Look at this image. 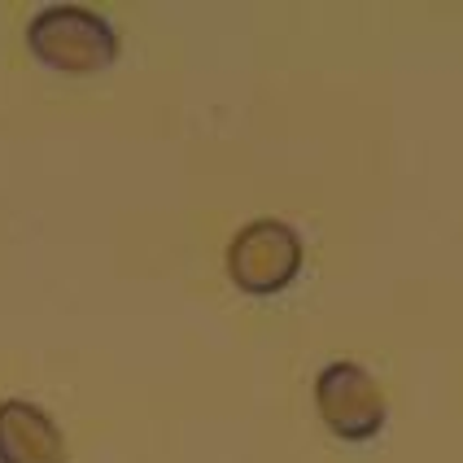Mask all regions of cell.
Returning <instances> with one entry per match:
<instances>
[{
    "label": "cell",
    "instance_id": "cell-2",
    "mask_svg": "<svg viewBox=\"0 0 463 463\" xmlns=\"http://www.w3.org/2000/svg\"><path fill=\"white\" fill-rule=\"evenodd\" d=\"M302 258H307V245L293 223L284 219H254L232 236L228 245V276L241 293H254V298H267V293H280L298 280L302 271Z\"/></svg>",
    "mask_w": 463,
    "mask_h": 463
},
{
    "label": "cell",
    "instance_id": "cell-1",
    "mask_svg": "<svg viewBox=\"0 0 463 463\" xmlns=\"http://www.w3.org/2000/svg\"><path fill=\"white\" fill-rule=\"evenodd\" d=\"M26 49L57 75H97L118 57V31L88 5H49L26 23Z\"/></svg>",
    "mask_w": 463,
    "mask_h": 463
},
{
    "label": "cell",
    "instance_id": "cell-4",
    "mask_svg": "<svg viewBox=\"0 0 463 463\" xmlns=\"http://www.w3.org/2000/svg\"><path fill=\"white\" fill-rule=\"evenodd\" d=\"M0 463H66V438L44 407L26 398L0 402Z\"/></svg>",
    "mask_w": 463,
    "mask_h": 463
},
{
    "label": "cell",
    "instance_id": "cell-3",
    "mask_svg": "<svg viewBox=\"0 0 463 463\" xmlns=\"http://www.w3.org/2000/svg\"><path fill=\"white\" fill-rule=\"evenodd\" d=\"M315 411L341 441H372L385 429L389 407L376 376L359 363L341 359L315 376Z\"/></svg>",
    "mask_w": 463,
    "mask_h": 463
}]
</instances>
